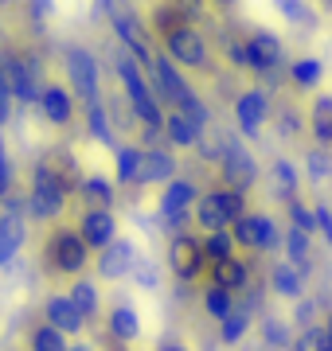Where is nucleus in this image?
<instances>
[{
  "label": "nucleus",
  "instance_id": "09e8293b",
  "mask_svg": "<svg viewBox=\"0 0 332 351\" xmlns=\"http://www.w3.org/2000/svg\"><path fill=\"white\" fill-rule=\"evenodd\" d=\"M172 4H176V12L184 16L188 24H200L207 16V0H172Z\"/></svg>",
  "mask_w": 332,
  "mask_h": 351
},
{
  "label": "nucleus",
  "instance_id": "5fc2aeb1",
  "mask_svg": "<svg viewBox=\"0 0 332 351\" xmlns=\"http://www.w3.org/2000/svg\"><path fill=\"white\" fill-rule=\"evenodd\" d=\"M278 129H281V137H297V133H301V117H297L294 110H281Z\"/></svg>",
  "mask_w": 332,
  "mask_h": 351
},
{
  "label": "nucleus",
  "instance_id": "864d4df0",
  "mask_svg": "<svg viewBox=\"0 0 332 351\" xmlns=\"http://www.w3.org/2000/svg\"><path fill=\"white\" fill-rule=\"evenodd\" d=\"M317 234H324V242L332 250V207L329 203H317Z\"/></svg>",
  "mask_w": 332,
  "mask_h": 351
},
{
  "label": "nucleus",
  "instance_id": "2f4dec72",
  "mask_svg": "<svg viewBox=\"0 0 332 351\" xmlns=\"http://www.w3.org/2000/svg\"><path fill=\"white\" fill-rule=\"evenodd\" d=\"M289 82H294L297 90H317L320 82H324V63L313 59V55L294 59V63H289Z\"/></svg>",
  "mask_w": 332,
  "mask_h": 351
},
{
  "label": "nucleus",
  "instance_id": "6e6552de",
  "mask_svg": "<svg viewBox=\"0 0 332 351\" xmlns=\"http://www.w3.org/2000/svg\"><path fill=\"white\" fill-rule=\"evenodd\" d=\"M207 265V254H204V239H195L188 230H176L168 239V269L176 277L180 285H192L195 277L204 274Z\"/></svg>",
  "mask_w": 332,
  "mask_h": 351
},
{
  "label": "nucleus",
  "instance_id": "9d476101",
  "mask_svg": "<svg viewBox=\"0 0 332 351\" xmlns=\"http://www.w3.org/2000/svg\"><path fill=\"white\" fill-rule=\"evenodd\" d=\"M230 234H235V242H239L243 250H262V254L281 250V239H285L278 226H274L270 215H254V211L239 215V219L230 223Z\"/></svg>",
  "mask_w": 332,
  "mask_h": 351
},
{
  "label": "nucleus",
  "instance_id": "473e14b6",
  "mask_svg": "<svg viewBox=\"0 0 332 351\" xmlns=\"http://www.w3.org/2000/svg\"><path fill=\"white\" fill-rule=\"evenodd\" d=\"M309 129H313L317 145H329L332 149V94H320V98L313 101V110H309Z\"/></svg>",
  "mask_w": 332,
  "mask_h": 351
},
{
  "label": "nucleus",
  "instance_id": "f704fd0d",
  "mask_svg": "<svg viewBox=\"0 0 332 351\" xmlns=\"http://www.w3.org/2000/svg\"><path fill=\"white\" fill-rule=\"evenodd\" d=\"M141 156H145V149L141 145H121V149H114V180L117 184H137V168H141Z\"/></svg>",
  "mask_w": 332,
  "mask_h": 351
},
{
  "label": "nucleus",
  "instance_id": "e2e57ef3",
  "mask_svg": "<svg viewBox=\"0 0 332 351\" xmlns=\"http://www.w3.org/2000/svg\"><path fill=\"white\" fill-rule=\"evenodd\" d=\"M324 4H329V8H332V0H324Z\"/></svg>",
  "mask_w": 332,
  "mask_h": 351
},
{
  "label": "nucleus",
  "instance_id": "0eeeda50",
  "mask_svg": "<svg viewBox=\"0 0 332 351\" xmlns=\"http://www.w3.org/2000/svg\"><path fill=\"white\" fill-rule=\"evenodd\" d=\"M219 176L235 191H250L258 184V160L250 156V149L243 141H235V137L219 141Z\"/></svg>",
  "mask_w": 332,
  "mask_h": 351
},
{
  "label": "nucleus",
  "instance_id": "f8f14e48",
  "mask_svg": "<svg viewBox=\"0 0 332 351\" xmlns=\"http://www.w3.org/2000/svg\"><path fill=\"white\" fill-rule=\"evenodd\" d=\"M165 51L176 59L180 66H188V71H204L211 63V55H207V39L195 32V24H184L176 27L172 36H165Z\"/></svg>",
  "mask_w": 332,
  "mask_h": 351
},
{
  "label": "nucleus",
  "instance_id": "13d9d810",
  "mask_svg": "<svg viewBox=\"0 0 332 351\" xmlns=\"http://www.w3.org/2000/svg\"><path fill=\"white\" fill-rule=\"evenodd\" d=\"M324 328H329V332H332V304H329V308H324Z\"/></svg>",
  "mask_w": 332,
  "mask_h": 351
},
{
  "label": "nucleus",
  "instance_id": "c756f323",
  "mask_svg": "<svg viewBox=\"0 0 332 351\" xmlns=\"http://www.w3.org/2000/svg\"><path fill=\"white\" fill-rule=\"evenodd\" d=\"M258 332H262V343H266L270 351H289V343H294V336H297V328L289 324V320H281V316H262Z\"/></svg>",
  "mask_w": 332,
  "mask_h": 351
},
{
  "label": "nucleus",
  "instance_id": "de8ad7c7",
  "mask_svg": "<svg viewBox=\"0 0 332 351\" xmlns=\"http://www.w3.org/2000/svg\"><path fill=\"white\" fill-rule=\"evenodd\" d=\"M294 320L297 328H309V324H317V313H320V301H313V297H301V301H294Z\"/></svg>",
  "mask_w": 332,
  "mask_h": 351
},
{
  "label": "nucleus",
  "instance_id": "20e7f679",
  "mask_svg": "<svg viewBox=\"0 0 332 351\" xmlns=\"http://www.w3.org/2000/svg\"><path fill=\"white\" fill-rule=\"evenodd\" d=\"M192 215H195V226H200L204 234L207 230H227L239 215H246V191H235V188L200 191Z\"/></svg>",
  "mask_w": 332,
  "mask_h": 351
},
{
  "label": "nucleus",
  "instance_id": "58836bf2",
  "mask_svg": "<svg viewBox=\"0 0 332 351\" xmlns=\"http://www.w3.org/2000/svg\"><path fill=\"white\" fill-rule=\"evenodd\" d=\"M289 351H329V328L324 324H309V328H297Z\"/></svg>",
  "mask_w": 332,
  "mask_h": 351
},
{
  "label": "nucleus",
  "instance_id": "4c0bfd02",
  "mask_svg": "<svg viewBox=\"0 0 332 351\" xmlns=\"http://www.w3.org/2000/svg\"><path fill=\"white\" fill-rule=\"evenodd\" d=\"M305 172H309L313 184L332 180V149H329V145H313V149L305 152Z\"/></svg>",
  "mask_w": 332,
  "mask_h": 351
},
{
  "label": "nucleus",
  "instance_id": "2eb2a0df",
  "mask_svg": "<svg viewBox=\"0 0 332 351\" xmlns=\"http://www.w3.org/2000/svg\"><path fill=\"white\" fill-rule=\"evenodd\" d=\"M39 113H43V121L55 129H63L75 121V94H71V86H59V82H43V90H39Z\"/></svg>",
  "mask_w": 332,
  "mask_h": 351
},
{
  "label": "nucleus",
  "instance_id": "680f3d73",
  "mask_svg": "<svg viewBox=\"0 0 332 351\" xmlns=\"http://www.w3.org/2000/svg\"><path fill=\"white\" fill-rule=\"evenodd\" d=\"M0 4H16V0H0Z\"/></svg>",
  "mask_w": 332,
  "mask_h": 351
},
{
  "label": "nucleus",
  "instance_id": "5701e85b",
  "mask_svg": "<svg viewBox=\"0 0 332 351\" xmlns=\"http://www.w3.org/2000/svg\"><path fill=\"white\" fill-rule=\"evenodd\" d=\"M106 336L114 339V343H137L141 339V316L133 304H117V308H110V316H106Z\"/></svg>",
  "mask_w": 332,
  "mask_h": 351
},
{
  "label": "nucleus",
  "instance_id": "f3484780",
  "mask_svg": "<svg viewBox=\"0 0 332 351\" xmlns=\"http://www.w3.org/2000/svg\"><path fill=\"white\" fill-rule=\"evenodd\" d=\"M43 320L55 324L59 332H67V336H82V328H86V316H82V308L71 301V293H51V297L43 301Z\"/></svg>",
  "mask_w": 332,
  "mask_h": 351
},
{
  "label": "nucleus",
  "instance_id": "b1692460",
  "mask_svg": "<svg viewBox=\"0 0 332 351\" xmlns=\"http://www.w3.org/2000/svg\"><path fill=\"white\" fill-rule=\"evenodd\" d=\"M266 184H270V195L278 203H289L301 195V176H297V168L289 160H274L266 172Z\"/></svg>",
  "mask_w": 332,
  "mask_h": 351
},
{
  "label": "nucleus",
  "instance_id": "f03ea898",
  "mask_svg": "<svg viewBox=\"0 0 332 351\" xmlns=\"http://www.w3.org/2000/svg\"><path fill=\"white\" fill-rule=\"evenodd\" d=\"M0 71H4V78H8V86H12L20 106L39 101V90H43V63H39L36 51L4 47L0 51Z\"/></svg>",
  "mask_w": 332,
  "mask_h": 351
},
{
  "label": "nucleus",
  "instance_id": "37998d69",
  "mask_svg": "<svg viewBox=\"0 0 332 351\" xmlns=\"http://www.w3.org/2000/svg\"><path fill=\"white\" fill-rule=\"evenodd\" d=\"M285 215H289V223L294 226H301V230H309V234H317V207H309L301 195L285 203Z\"/></svg>",
  "mask_w": 332,
  "mask_h": 351
},
{
  "label": "nucleus",
  "instance_id": "a19ab883",
  "mask_svg": "<svg viewBox=\"0 0 332 351\" xmlns=\"http://www.w3.org/2000/svg\"><path fill=\"white\" fill-rule=\"evenodd\" d=\"M281 250L289 254V262H305L309 250H313V234H309V230H301V226L289 223L285 239H281Z\"/></svg>",
  "mask_w": 332,
  "mask_h": 351
},
{
  "label": "nucleus",
  "instance_id": "c85d7f7f",
  "mask_svg": "<svg viewBox=\"0 0 332 351\" xmlns=\"http://www.w3.org/2000/svg\"><path fill=\"white\" fill-rule=\"evenodd\" d=\"M78 199L86 207H114L117 203V180L110 184V176H86L82 188H78Z\"/></svg>",
  "mask_w": 332,
  "mask_h": 351
},
{
  "label": "nucleus",
  "instance_id": "603ef678",
  "mask_svg": "<svg viewBox=\"0 0 332 351\" xmlns=\"http://www.w3.org/2000/svg\"><path fill=\"white\" fill-rule=\"evenodd\" d=\"M227 63L235 71H250V55H246V43H230L227 39Z\"/></svg>",
  "mask_w": 332,
  "mask_h": 351
},
{
  "label": "nucleus",
  "instance_id": "dca6fc26",
  "mask_svg": "<svg viewBox=\"0 0 332 351\" xmlns=\"http://www.w3.org/2000/svg\"><path fill=\"white\" fill-rule=\"evenodd\" d=\"M78 234L86 239L90 250H106L117 239V215L114 207H86V215L78 219Z\"/></svg>",
  "mask_w": 332,
  "mask_h": 351
},
{
  "label": "nucleus",
  "instance_id": "a878e982",
  "mask_svg": "<svg viewBox=\"0 0 332 351\" xmlns=\"http://www.w3.org/2000/svg\"><path fill=\"white\" fill-rule=\"evenodd\" d=\"M305 281L309 277L301 274L294 262H281V265L270 269V289L278 293L281 301H301V297H305Z\"/></svg>",
  "mask_w": 332,
  "mask_h": 351
},
{
  "label": "nucleus",
  "instance_id": "9b49d317",
  "mask_svg": "<svg viewBox=\"0 0 332 351\" xmlns=\"http://www.w3.org/2000/svg\"><path fill=\"white\" fill-rule=\"evenodd\" d=\"M63 66H67V86H71V94H78L82 101L102 98V90H98V59L86 47H67Z\"/></svg>",
  "mask_w": 332,
  "mask_h": 351
},
{
  "label": "nucleus",
  "instance_id": "8fccbe9b",
  "mask_svg": "<svg viewBox=\"0 0 332 351\" xmlns=\"http://www.w3.org/2000/svg\"><path fill=\"white\" fill-rule=\"evenodd\" d=\"M16 191V168H12V160H8V152L0 156V199H8Z\"/></svg>",
  "mask_w": 332,
  "mask_h": 351
},
{
  "label": "nucleus",
  "instance_id": "39448f33",
  "mask_svg": "<svg viewBox=\"0 0 332 351\" xmlns=\"http://www.w3.org/2000/svg\"><path fill=\"white\" fill-rule=\"evenodd\" d=\"M67 195H71V191L63 188V180H59L51 168H43V164L36 160L32 191H27V219H36V223H55V219L67 211Z\"/></svg>",
  "mask_w": 332,
  "mask_h": 351
},
{
  "label": "nucleus",
  "instance_id": "7ed1b4c3",
  "mask_svg": "<svg viewBox=\"0 0 332 351\" xmlns=\"http://www.w3.org/2000/svg\"><path fill=\"white\" fill-rule=\"evenodd\" d=\"M106 16H110V27H114V36L126 43V51L137 59L145 71L153 66V47H149V27L141 24V16L133 12V4L129 0H102Z\"/></svg>",
  "mask_w": 332,
  "mask_h": 351
},
{
  "label": "nucleus",
  "instance_id": "a211bd4d",
  "mask_svg": "<svg viewBox=\"0 0 332 351\" xmlns=\"http://www.w3.org/2000/svg\"><path fill=\"white\" fill-rule=\"evenodd\" d=\"M246 55H250V71H258V75H274L285 63V47L274 32H254L246 39Z\"/></svg>",
  "mask_w": 332,
  "mask_h": 351
},
{
  "label": "nucleus",
  "instance_id": "bf43d9fd",
  "mask_svg": "<svg viewBox=\"0 0 332 351\" xmlns=\"http://www.w3.org/2000/svg\"><path fill=\"white\" fill-rule=\"evenodd\" d=\"M219 8H235V4H239V0H215Z\"/></svg>",
  "mask_w": 332,
  "mask_h": 351
},
{
  "label": "nucleus",
  "instance_id": "4be33fe9",
  "mask_svg": "<svg viewBox=\"0 0 332 351\" xmlns=\"http://www.w3.org/2000/svg\"><path fill=\"white\" fill-rule=\"evenodd\" d=\"M176 176V156L168 149H156L149 145L145 156H141V168H137V184H168Z\"/></svg>",
  "mask_w": 332,
  "mask_h": 351
},
{
  "label": "nucleus",
  "instance_id": "4468645a",
  "mask_svg": "<svg viewBox=\"0 0 332 351\" xmlns=\"http://www.w3.org/2000/svg\"><path fill=\"white\" fill-rule=\"evenodd\" d=\"M133 265H137V242L133 239H121V234H117L106 250H98V277H106V281L129 277Z\"/></svg>",
  "mask_w": 332,
  "mask_h": 351
},
{
  "label": "nucleus",
  "instance_id": "412c9836",
  "mask_svg": "<svg viewBox=\"0 0 332 351\" xmlns=\"http://www.w3.org/2000/svg\"><path fill=\"white\" fill-rule=\"evenodd\" d=\"M207 281L230 289V293H246L250 289V265L243 258H219V262H207Z\"/></svg>",
  "mask_w": 332,
  "mask_h": 351
},
{
  "label": "nucleus",
  "instance_id": "c03bdc74",
  "mask_svg": "<svg viewBox=\"0 0 332 351\" xmlns=\"http://www.w3.org/2000/svg\"><path fill=\"white\" fill-rule=\"evenodd\" d=\"M133 285L137 289H161V265L149 262V258H137V265H133Z\"/></svg>",
  "mask_w": 332,
  "mask_h": 351
},
{
  "label": "nucleus",
  "instance_id": "6e6d98bb",
  "mask_svg": "<svg viewBox=\"0 0 332 351\" xmlns=\"http://www.w3.org/2000/svg\"><path fill=\"white\" fill-rule=\"evenodd\" d=\"M156 351H188V343H180V339H168V343H161Z\"/></svg>",
  "mask_w": 332,
  "mask_h": 351
},
{
  "label": "nucleus",
  "instance_id": "cd10ccee",
  "mask_svg": "<svg viewBox=\"0 0 332 351\" xmlns=\"http://www.w3.org/2000/svg\"><path fill=\"white\" fill-rule=\"evenodd\" d=\"M86 133L98 145H106V149L117 145V125H114V117H110V106H102V98L86 101Z\"/></svg>",
  "mask_w": 332,
  "mask_h": 351
},
{
  "label": "nucleus",
  "instance_id": "ea45409f",
  "mask_svg": "<svg viewBox=\"0 0 332 351\" xmlns=\"http://www.w3.org/2000/svg\"><path fill=\"white\" fill-rule=\"evenodd\" d=\"M235 234H230V226L227 230H207L204 234V254H207V262H219V258H230L235 254Z\"/></svg>",
  "mask_w": 332,
  "mask_h": 351
},
{
  "label": "nucleus",
  "instance_id": "423d86ee",
  "mask_svg": "<svg viewBox=\"0 0 332 351\" xmlns=\"http://www.w3.org/2000/svg\"><path fill=\"white\" fill-rule=\"evenodd\" d=\"M43 262H47V269H55V274H82L90 262V246L86 239L78 234V226H59L51 239H47V250H43Z\"/></svg>",
  "mask_w": 332,
  "mask_h": 351
},
{
  "label": "nucleus",
  "instance_id": "f257e3e1",
  "mask_svg": "<svg viewBox=\"0 0 332 351\" xmlns=\"http://www.w3.org/2000/svg\"><path fill=\"white\" fill-rule=\"evenodd\" d=\"M114 71L121 78V90H126V101L133 117H137L141 129H165L168 113L161 110V98L149 90V78H145V66L133 59V55H114Z\"/></svg>",
  "mask_w": 332,
  "mask_h": 351
},
{
  "label": "nucleus",
  "instance_id": "79ce46f5",
  "mask_svg": "<svg viewBox=\"0 0 332 351\" xmlns=\"http://www.w3.org/2000/svg\"><path fill=\"white\" fill-rule=\"evenodd\" d=\"M184 24H188V20L176 12V4H172V0H168V4H161V8L153 12V20H149V27H153L161 39L172 36V32H176V27H184Z\"/></svg>",
  "mask_w": 332,
  "mask_h": 351
},
{
  "label": "nucleus",
  "instance_id": "ddd939ff",
  "mask_svg": "<svg viewBox=\"0 0 332 351\" xmlns=\"http://www.w3.org/2000/svg\"><path fill=\"white\" fill-rule=\"evenodd\" d=\"M270 121V98L266 90H243L239 98H235V125H239V133L243 137H258L262 133V125Z\"/></svg>",
  "mask_w": 332,
  "mask_h": 351
},
{
  "label": "nucleus",
  "instance_id": "3c124183",
  "mask_svg": "<svg viewBox=\"0 0 332 351\" xmlns=\"http://www.w3.org/2000/svg\"><path fill=\"white\" fill-rule=\"evenodd\" d=\"M184 113H188V117H192V121H195L200 129H207V121H211V110H207V101L200 98V94H195V98L188 101V106H184Z\"/></svg>",
  "mask_w": 332,
  "mask_h": 351
},
{
  "label": "nucleus",
  "instance_id": "6ab92c4d",
  "mask_svg": "<svg viewBox=\"0 0 332 351\" xmlns=\"http://www.w3.org/2000/svg\"><path fill=\"white\" fill-rule=\"evenodd\" d=\"M27 234V207H4L0 215V269L12 262Z\"/></svg>",
  "mask_w": 332,
  "mask_h": 351
},
{
  "label": "nucleus",
  "instance_id": "1a4fd4ad",
  "mask_svg": "<svg viewBox=\"0 0 332 351\" xmlns=\"http://www.w3.org/2000/svg\"><path fill=\"white\" fill-rule=\"evenodd\" d=\"M149 75H153L156 94H161L172 110H184V106L195 98V90L188 86V78L180 75V63L168 55V51H153V66H149Z\"/></svg>",
  "mask_w": 332,
  "mask_h": 351
},
{
  "label": "nucleus",
  "instance_id": "c9c22d12",
  "mask_svg": "<svg viewBox=\"0 0 332 351\" xmlns=\"http://www.w3.org/2000/svg\"><path fill=\"white\" fill-rule=\"evenodd\" d=\"M67 293H71V301L82 308V316H86V320H94V316H98V308H102V297H98L94 281H86V277H75Z\"/></svg>",
  "mask_w": 332,
  "mask_h": 351
},
{
  "label": "nucleus",
  "instance_id": "e433bc0d",
  "mask_svg": "<svg viewBox=\"0 0 332 351\" xmlns=\"http://www.w3.org/2000/svg\"><path fill=\"white\" fill-rule=\"evenodd\" d=\"M27 348L32 351H67L71 343H67V332H59L55 324H36L32 328V336H27Z\"/></svg>",
  "mask_w": 332,
  "mask_h": 351
},
{
  "label": "nucleus",
  "instance_id": "4d7b16f0",
  "mask_svg": "<svg viewBox=\"0 0 332 351\" xmlns=\"http://www.w3.org/2000/svg\"><path fill=\"white\" fill-rule=\"evenodd\" d=\"M67 351H94V343H86V339H78V343H71Z\"/></svg>",
  "mask_w": 332,
  "mask_h": 351
},
{
  "label": "nucleus",
  "instance_id": "bb28decb",
  "mask_svg": "<svg viewBox=\"0 0 332 351\" xmlns=\"http://www.w3.org/2000/svg\"><path fill=\"white\" fill-rule=\"evenodd\" d=\"M165 137H168V145H172V149H195V145H200V137H204V129L195 125L184 110H172L165 117Z\"/></svg>",
  "mask_w": 332,
  "mask_h": 351
},
{
  "label": "nucleus",
  "instance_id": "72a5a7b5",
  "mask_svg": "<svg viewBox=\"0 0 332 351\" xmlns=\"http://www.w3.org/2000/svg\"><path fill=\"white\" fill-rule=\"evenodd\" d=\"M250 320H254V313L239 304V308H235L230 316H223V320H219V339H223L227 348H235V343H239V339L250 332Z\"/></svg>",
  "mask_w": 332,
  "mask_h": 351
},
{
  "label": "nucleus",
  "instance_id": "aec40b11",
  "mask_svg": "<svg viewBox=\"0 0 332 351\" xmlns=\"http://www.w3.org/2000/svg\"><path fill=\"white\" fill-rule=\"evenodd\" d=\"M200 199V188H195V180H184V176H172L161 191V223L172 219V215H188Z\"/></svg>",
  "mask_w": 332,
  "mask_h": 351
},
{
  "label": "nucleus",
  "instance_id": "052dcab7",
  "mask_svg": "<svg viewBox=\"0 0 332 351\" xmlns=\"http://www.w3.org/2000/svg\"><path fill=\"white\" fill-rule=\"evenodd\" d=\"M329 351H332V332H329Z\"/></svg>",
  "mask_w": 332,
  "mask_h": 351
},
{
  "label": "nucleus",
  "instance_id": "49530a36",
  "mask_svg": "<svg viewBox=\"0 0 332 351\" xmlns=\"http://www.w3.org/2000/svg\"><path fill=\"white\" fill-rule=\"evenodd\" d=\"M16 94H12V86H8V78H4V71H0V125H8L12 121V113H16Z\"/></svg>",
  "mask_w": 332,
  "mask_h": 351
},
{
  "label": "nucleus",
  "instance_id": "393cba45",
  "mask_svg": "<svg viewBox=\"0 0 332 351\" xmlns=\"http://www.w3.org/2000/svg\"><path fill=\"white\" fill-rule=\"evenodd\" d=\"M39 164H43V168H51V172L63 180V188L71 191V195H78V188H82V180H86V176L78 172V160L67 149H47L43 156H39Z\"/></svg>",
  "mask_w": 332,
  "mask_h": 351
},
{
  "label": "nucleus",
  "instance_id": "7c9ffc66",
  "mask_svg": "<svg viewBox=\"0 0 332 351\" xmlns=\"http://www.w3.org/2000/svg\"><path fill=\"white\" fill-rule=\"evenodd\" d=\"M235 297H239V293H230V289L215 285V281H207L200 304H204V313L211 316V320H223V316H230L235 308H239V301H235Z\"/></svg>",
  "mask_w": 332,
  "mask_h": 351
},
{
  "label": "nucleus",
  "instance_id": "a18cd8bd",
  "mask_svg": "<svg viewBox=\"0 0 332 351\" xmlns=\"http://www.w3.org/2000/svg\"><path fill=\"white\" fill-rule=\"evenodd\" d=\"M274 4L289 24H313V12L305 8V0H274Z\"/></svg>",
  "mask_w": 332,
  "mask_h": 351
}]
</instances>
